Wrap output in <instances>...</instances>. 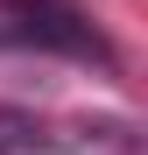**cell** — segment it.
<instances>
[{"mask_svg":"<svg viewBox=\"0 0 148 155\" xmlns=\"http://www.w3.org/2000/svg\"><path fill=\"white\" fill-rule=\"evenodd\" d=\"M49 148V127L21 106H0V155H42Z\"/></svg>","mask_w":148,"mask_h":155,"instance_id":"1","label":"cell"}]
</instances>
